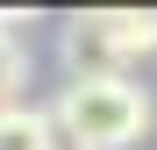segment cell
<instances>
[{"label": "cell", "mask_w": 157, "mask_h": 150, "mask_svg": "<svg viewBox=\"0 0 157 150\" xmlns=\"http://www.w3.org/2000/svg\"><path fill=\"white\" fill-rule=\"evenodd\" d=\"M7 43H14V36H7V29H0V50H7Z\"/></svg>", "instance_id": "obj_6"}, {"label": "cell", "mask_w": 157, "mask_h": 150, "mask_svg": "<svg viewBox=\"0 0 157 150\" xmlns=\"http://www.w3.org/2000/svg\"><path fill=\"white\" fill-rule=\"evenodd\" d=\"M21 79H29V57H21V43H7L0 50V107L21 100Z\"/></svg>", "instance_id": "obj_5"}, {"label": "cell", "mask_w": 157, "mask_h": 150, "mask_svg": "<svg viewBox=\"0 0 157 150\" xmlns=\"http://www.w3.org/2000/svg\"><path fill=\"white\" fill-rule=\"evenodd\" d=\"M50 121H57V143L71 150H128L150 136V93L128 79H71Z\"/></svg>", "instance_id": "obj_1"}, {"label": "cell", "mask_w": 157, "mask_h": 150, "mask_svg": "<svg viewBox=\"0 0 157 150\" xmlns=\"http://www.w3.org/2000/svg\"><path fill=\"white\" fill-rule=\"evenodd\" d=\"M93 29L107 36L114 57H150L157 50V7H100Z\"/></svg>", "instance_id": "obj_2"}, {"label": "cell", "mask_w": 157, "mask_h": 150, "mask_svg": "<svg viewBox=\"0 0 157 150\" xmlns=\"http://www.w3.org/2000/svg\"><path fill=\"white\" fill-rule=\"evenodd\" d=\"M0 150H57V121H50V107H29V100L0 107Z\"/></svg>", "instance_id": "obj_4"}, {"label": "cell", "mask_w": 157, "mask_h": 150, "mask_svg": "<svg viewBox=\"0 0 157 150\" xmlns=\"http://www.w3.org/2000/svg\"><path fill=\"white\" fill-rule=\"evenodd\" d=\"M64 64H71V79H121V57L107 50V36L93 29V14H78L64 29Z\"/></svg>", "instance_id": "obj_3"}]
</instances>
